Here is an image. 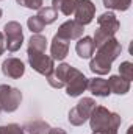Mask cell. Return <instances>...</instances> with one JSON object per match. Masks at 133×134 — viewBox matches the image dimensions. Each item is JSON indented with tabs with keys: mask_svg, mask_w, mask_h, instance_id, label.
Instances as JSON below:
<instances>
[{
	"mask_svg": "<svg viewBox=\"0 0 133 134\" xmlns=\"http://www.w3.org/2000/svg\"><path fill=\"white\" fill-rule=\"evenodd\" d=\"M122 52V45L116 37L108 39L106 42H103L102 45L97 47L96 56L91 59L89 63V70L96 75H106L111 70V64L114 59H117V56Z\"/></svg>",
	"mask_w": 133,
	"mask_h": 134,
	"instance_id": "1",
	"label": "cell"
},
{
	"mask_svg": "<svg viewBox=\"0 0 133 134\" xmlns=\"http://www.w3.org/2000/svg\"><path fill=\"white\" fill-rule=\"evenodd\" d=\"M122 123L119 114L108 111L105 106H96L89 117V126L93 133L96 131H117Z\"/></svg>",
	"mask_w": 133,
	"mask_h": 134,
	"instance_id": "2",
	"label": "cell"
},
{
	"mask_svg": "<svg viewBox=\"0 0 133 134\" xmlns=\"http://www.w3.org/2000/svg\"><path fill=\"white\" fill-rule=\"evenodd\" d=\"M97 25L99 27H97V30L94 33V37H93L96 47L102 45L108 39L114 37V34L117 33V30L121 28V24H119L117 17L111 11H106V13L100 14L99 17H97Z\"/></svg>",
	"mask_w": 133,
	"mask_h": 134,
	"instance_id": "3",
	"label": "cell"
},
{
	"mask_svg": "<svg viewBox=\"0 0 133 134\" xmlns=\"http://www.w3.org/2000/svg\"><path fill=\"white\" fill-rule=\"evenodd\" d=\"M96 104H97V103L93 100V98L83 97L81 100L69 111V117H67L69 123L74 125V126H81L86 120H89L91 112H93V109L96 108Z\"/></svg>",
	"mask_w": 133,
	"mask_h": 134,
	"instance_id": "4",
	"label": "cell"
},
{
	"mask_svg": "<svg viewBox=\"0 0 133 134\" xmlns=\"http://www.w3.org/2000/svg\"><path fill=\"white\" fill-rule=\"evenodd\" d=\"M64 87H66V94L69 97H80L88 87V78L83 75V72L70 66L66 75Z\"/></svg>",
	"mask_w": 133,
	"mask_h": 134,
	"instance_id": "5",
	"label": "cell"
},
{
	"mask_svg": "<svg viewBox=\"0 0 133 134\" xmlns=\"http://www.w3.org/2000/svg\"><path fill=\"white\" fill-rule=\"evenodd\" d=\"M27 56H28V64L32 66V69L36 70L38 73L44 75L45 78L53 72V69H55V61H53L49 55H45V52L27 48Z\"/></svg>",
	"mask_w": 133,
	"mask_h": 134,
	"instance_id": "6",
	"label": "cell"
},
{
	"mask_svg": "<svg viewBox=\"0 0 133 134\" xmlns=\"http://www.w3.org/2000/svg\"><path fill=\"white\" fill-rule=\"evenodd\" d=\"M3 36H5V48L11 53L17 52L22 47L24 42V31H22V25L16 20H11L8 24H5L3 27Z\"/></svg>",
	"mask_w": 133,
	"mask_h": 134,
	"instance_id": "7",
	"label": "cell"
},
{
	"mask_svg": "<svg viewBox=\"0 0 133 134\" xmlns=\"http://www.w3.org/2000/svg\"><path fill=\"white\" fill-rule=\"evenodd\" d=\"M22 101V92L13 86L0 84V111L14 112Z\"/></svg>",
	"mask_w": 133,
	"mask_h": 134,
	"instance_id": "8",
	"label": "cell"
},
{
	"mask_svg": "<svg viewBox=\"0 0 133 134\" xmlns=\"http://www.w3.org/2000/svg\"><path fill=\"white\" fill-rule=\"evenodd\" d=\"M75 14V22L80 24V25H88L93 22L94 16H96V5L91 2V0H78L77 3V8L74 11Z\"/></svg>",
	"mask_w": 133,
	"mask_h": 134,
	"instance_id": "9",
	"label": "cell"
},
{
	"mask_svg": "<svg viewBox=\"0 0 133 134\" xmlns=\"http://www.w3.org/2000/svg\"><path fill=\"white\" fill-rule=\"evenodd\" d=\"M83 31H85L83 25L77 24L75 20H66L64 24L60 25L57 36L66 41H74V39H80L83 36Z\"/></svg>",
	"mask_w": 133,
	"mask_h": 134,
	"instance_id": "10",
	"label": "cell"
},
{
	"mask_svg": "<svg viewBox=\"0 0 133 134\" xmlns=\"http://www.w3.org/2000/svg\"><path fill=\"white\" fill-rule=\"evenodd\" d=\"M2 73L8 78L19 80L25 73V66L19 58H8L2 64Z\"/></svg>",
	"mask_w": 133,
	"mask_h": 134,
	"instance_id": "11",
	"label": "cell"
},
{
	"mask_svg": "<svg viewBox=\"0 0 133 134\" xmlns=\"http://www.w3.org/2000/svg\"><path fill=\"white\" fill-rule=\"evenodd\" d=\"M69 53V41L58 37L57 34L52 39V45H50V58L53 61H63Z\"/></svg>",
	"mask_w": 133,
	"mask_h": 134,
	"instance_id": "12",
	"label": "cell"
},
{
	"mask_svg": "<svg viewBox=\"0 0 133 134\" xmlns=\"http://www.w3.org/2000/svg\"><path fill=\"white\" fill-rule=\"evenodd\" d=\"M69 67H70V64L63 63V64H60L58 67L53 69V72L47 76V81H49V84L52 87H55V89L64 87V81H66V75H67Z\"/></svg>",
	"mask_w": 133,
	"mask_h": 134,
	"instance_id": "13",
	"label": "cell"
},
{
	"mask_svg": "<svg viewBox=\"0 0 133 134\" xmlns=\"http://www.w3.org/2000/svg\"><path fill=\"white\" fill-rule=\"evenodd\" d=\"M94 50H96V45H94V41L91 36H83L78 39L77 45H75V52L77 55L81 58V59H88L94 55Z\"/></svg>",
	"mask_w": 133,
	"mask_h": 134,
	"instance_id": "14",
	"label": "cell"
},
{
	"mask_svg": "<svg viewBox=\"0 0 133 134\" xmlns=\"http://www.w3.org/2000/svg\"><path fill=\"white\" fill-rule=\"evenodd\" d=\"M108 87H110V92L113 94H117V95H125L129 91H130V81H127L125 78L119 76V75H111L108 80Z\"/></svg>",
	"mask_w": 133,
	"mask_h": 134,
	"instance_id": "15",
	"label": "cell"
},
{
	"mask_svg": "<svg viewBox=\"0 0 133 134\" xmlns=\"http://www.w3.org/2000/svg\"><path fill=\"white\" fill-rule=\"evenodd\" d=\"M93 95L96 97H102V98H106L111 92H110V87H108V83L106 80L103 78H91L88 80V87H86Z\"/></svg>",
	"mask_w": 133,
	"mask_h": 134,
	"instance_id": "16",
	"label": "cell"
},
{
	"mask_svg": "<svg viewBox=\"0 0 133 134\" xmlns=\"http://www.w3.org/2000/svg\"><path fill=\"white\" fill-rule=\"evenodd\" d=\"M77 3H78V0H52V8L57 13H61L64 16H70V14H74Z\"/></svg>",
	"mask_w": 133,
	"mask_h": 134,
	"instance_id": "17",
	"label": "cell"
},
{
	"mask_svg": "<svg viewBox=\"0 0 133 134\" xmlns=\"http://www.w3.org/2000/svg\"><path fill=\"white\" fill-rule=\"evenodd\" d=\"M22 128L25 134H47L50 130V125L44 120H34V122H28Z\"/></svg>",
	"mask_w": 133,
	"mask_h": 134,
	"instance_id": "18",
	"label": "cell"
},
{
	"mask_svg": "<svg viewBox=\"0 0 133 134\" xmlns=\"http://www.w3.org/2000/svg\"><path fill=\"white\" fill-rule=\"evenodd\" d=\"M42 22L44 25H50L53 24L57 19H58V13L52 8V6H45V8H39L38 9V14H36Z\"/></svg>",
	"mask_w": 133,
	"mask_h": 134,
	"instance_id": "19",
	"label": "cell"
},
{
	"mask_svg": "<svg viewBox=\"0 0 133 134\" xmlns=\"http://www.w3.org/2000/svg\"><path fill=\"white\" fill-rule=\"evenodd\" d=\"M102 2L105 8L114 11H127L132 5V0H102Z\"/></svg>",
	"mask_w": 133,
	"mask_h": 134,
	"instance_id": "20",
	"label": "cell"
},
{
	"mask_svg": "<svg viewBox=\"0 0 133 134\" xmlns=\"http://www.w3.org/2000/svg\"><path fill=\"white\" fill-rule=\"evenodd\" d=\"M28 48L32 50H39V52H45L47 48V39L42 34H33L28 41Z\"/></svg>",
	"mask_w": 133,
	"mask_h": 134,
	"instance_id": "21",
	"label": "cell"
},
{
	"mask_svg": "<svg viewBox=\"0 0 133 134\" xmlns=\"http://www.w3.org/2000/svg\"><path fill=\"white\" fill-rule=\"evenodd\" d=\"M27 25H28V30H30L33 34H39L42 30H44V27H45L44 22H42L38 16H32V17H28Z\"/></svg>",
	"mask_w": 133,
	"mask_h": 134,
	"instance_id": "22",
	"label": "cell"
},
{
	"mask_svg": "<svg viewBox=\"0 0 133 134\" xmlns=\"http://www.w3.org/2000/svg\"><path fill=\"white\" fill-rule=\"evenodd\" d=\"M119 76L125 78L127 81H132L133 80V64L130 61L121 63V66H119Z\"/></svg>",
	"mask_w": 133,
	"mask_h": 134,
	"instance_id": "23",
	"label": "cell"
},
{
	"mask_svg": "<svg viewBox=\"0 0 133 134\" xmlns=\"http://www.w3.org/2000/svg\"><path fill=\"white\" fill-rule=\"evenodd\" d=\"M0 134H25V131L17 123H8V125H0Z\"/></svg>",
	"mask_w": 133,
	"mask_h": 134,
	"instance_id": "24",
	"label": "cell"
},
{
	"mask_svg": "<svg viewBox=\"0 0 133 134\" xmlns=\"http://www.w3.org/2000/svg\"><path fill=\"white\" fill-rule=\"evenodd\" d=\"M21 6H25L28 9H39L42 8V3L44 0H16Z\"/></svg>",
	"mask_w": 133,
	"mask_h": 134,
	"instance_id": "25",
	"label": "cell"
},
{
	"mask_svg": "<svg viewBox=\"0 0 133 134\" xmlns=\"http://www.w3.org/2000/svg\"><path fill=\"white\" fill-rule=\"evenodd\" d=\"M47 134H67V133L63 128H52V126H50V130H49Z\"/></svg>",
	"mask_w": 133,
	"mask_h": 134,
	"instance_id": "26",
	"label": "cell"
},
{
	"mask_svg": "<svg viewBox=\"0 0 133 134\" xmlns=\"http://www.w3.org/2000/svg\"><path fill=\"white\" fill-rule=\"evenodd\" d=\"M3 52H5V36H3V33L0 31V56H2Z\"/></svg>",
	"mask_w": 133,
	"mask_h": 134,
	"instance_id": "27",
	"label": "cell"
},
{
	"mask_svg": "<svg viewBox=\"0 0 133 134\" xmlns=\"http://www.w3.org/2000/svg\"><path fill=\"white\" fill-rule=\"evenodd\" d=\"M93 134H117V131H96Z\"/></svg>",
	"mask_w": 133,
	"mask_h": 134,
	"instance_id": "28",
	"label": "cell"
},
{
	"mask_svg": "<svg viewBox=\"0 0 133 134\" xmlns=\"http://www.w3.org/2000/svg\"><path fill=\"white\" fill-rule=\"evenodd\" d=\"M2 14H3V11H2V9H0V17H2Z\"/></svg>",
	"mask_w": 133,
	"mask_h": 134,
	"instance_id": "29",
	"label": "cell"
}]
</instances>
